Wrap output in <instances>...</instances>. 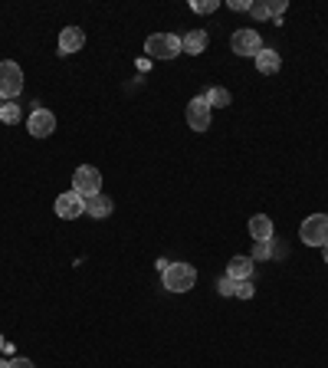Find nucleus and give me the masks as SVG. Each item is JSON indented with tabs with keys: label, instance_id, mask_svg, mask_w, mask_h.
Masks as SVG:
<instances>
[{
	"label": "nucleus",
	"instance_id": "nucleus-6",
	"mask_svg": "<svg viewBox=\"0 0 328 368\" xmlns=\"http://www.w3.org/2000/svg\"><path fill=\"white\" fill-rule=\"evenodd\" d=\"M230 49H233L236 57H253L256 59V53L262 49V40H260L256 30H236L233 37H230Z\"/></svg>",
	"mask_w": 328,
	"mask_h": 368
},
{
	"label": "nucleus",
	"instance_id": "nucleus-21",
	"mask_svg": "<svg viewBox=\"0 0 328 368\" xmlns=\"http://www.w3.org/2000/svg\"><path fill=\"white\" fill-rule=\"evenodd\" d=\"M250 13H253V20H269V7L266 4H250Z\"/></svg>",
	"mask_w": 328,
	"mask_h": 368
},
{
	"label": "nucleus",
	"instance_id": "nucleus-29",
	"mask_svg": "<svg viewBox=\"0 0 328 368\" xmlns=\"http://www.w3.org/2000/svg\"><path fill=\"white\" fill-rule=\"evenodd\" d=\"M0 368H4V362H0Z\"/></svg>",
	"mask_w": 328,
	"mask_h": 368
},
{
	"label": "nucleus",
	"instance_id": "nucleus-24",
	"mask_svg": "<svg viewBox=\"0 0 328 368\" xmlns=\"http://www.w3.org/2000/svg\"><path fill=\"white\" fill-rule=\"evenodd\" d=\"M4 368H33V362L30 359H10V362H4Z\"/></svg>",
	"mask_w": 328,
	"mask_h": 368
},
{
	"label": "nucleus",
	"instance_id": "nucleus-1",
	"mask_svg": "<svg viewBox=\"0 0 328 368\" xmlns=\"http://www.w3.org/2000/svg\"><path fill=\"white\" fill-rule=\"evenodd\" d=\"M161 283L168 293H188L197 283V270L190 263H168V270L161 273Z\"/></svg>",
	"mask_w": 328,
	"mask_h": 368
},
{
	"label": "nucleus",
	"instance_id": "nucleus-3",
	"mask_svg": "<svg viewBox=\"0 0 328 368\" xmlns=\"http://www.w3.org/2000/svg\"><path fill=\"white\" fill-rule=\"evenodd\" d=\"M73 191L79 198H92V194H102V171L92 168V165H83V168H75L73 174Z\"/></svg>",
	"mask_w": 328,
	"mask_h": 368
},
{
	"label": "nucleus",
	"instance_id": "nucleus-26",
	"mask_svg": "<svg viewBox=\"0 0 328 368\" xmlns=\"http://www.w3.org/2000/svg\"><path fill=\"white\" fill-rule=\"evenodd\" d=\"M4 342H7V339H4V336H0V352H4Z\"/></svg>",
	"mask_w": 328,
	"mask_h": 368
},
{
	"label": "nucleus",
	"instance_id": "nucleus-19",
	"mask_svg": "<svg viewBox=\"0 0 328 368\" xmlns=\"http://www.w3.org/2000/svg\"><path fill=\"white\" fill-rule=\"evenodd\" d=\"M253 293H256V286L250 283V280H243V283H236V296H240V299H253Z\"/></svg>",
	"mask_w": 328,
	"mask_h": 368
},
{
	"label": "nucleus",
	"instance_id": "nucleus-4",
	"mask_svg": "<svg viewBox=\"0 0 328 368\" xmlns=\"http://www.w3.org/2000/svg\"><path fill=\"white\" fill-rule=\"evenodd\" d=\"M23 93V69L17 63H0V99L4 102H13L17 95Z\"/></svg>",
	"mask_w": 328,
	"mask_h": 368
},
{
	"label": "nucleus",
	"instance_id": "nucleus-22",
	"mask_svg": "<svg viewBox=\"0 0 328 368\" xmlns=\"http://www.w3.org/2000/svg\"><path fill=\"white\" fill-rule=\"evenodd\" d=\"M266 7H269V17L279 20L282 13H286V7H289V4H286V0H272V4H266Z\"/></svg>",
	"mask_w": 328,
	"mask_h": 368
},
{
	"label": "nucleus",
	"instance_id": "nucleus-7",
	"mask_svg": "<svg viewBox=\"0 0 328 368\" xmlns=\"http://www.w3.org/2000/svg\"><path fill=\"white\" fill-rule=\"evenodd\" d=\"M184 119H188L190 132H207V129H210V105H207L204 95L190 99V105L184 109Z\"/></svg>",
	"mask_w": 328,
	"mask_h": 368
},
{
	"label": "nucleus",
	"instance_id": "nucleus-17",
	"mask_svg": "<svg viewBox=\"0 0 328 368\" xmlns=\"http://www.w3.org/2000/svg\"><path fill=\"white\" fill-rule=\"evenodd\" d=\"M20 119H23V112H20V105H13V102H4V109H0V122H7V125H17Z\"/></svg>",
	"mask_w": 328,
	"mask_h": 368
},
{
	"label": "nucleus",
	"instance_id": "nucleus-13",
	"mask_svg": "<svg viewBox=\"0 0 328 368\" xmlns=\"http://www.w3.org/2000/svg\"><path fill=\"white\" fill-rule=\"evenodd\" d=\"M226 276L230 280H236V283H243V280H250L253 276V256H233L230 263H226Z\"/></svg>",
	"mask_w": 328,
	"mask_h": 368
},
{
	"label": "nucleus",
	"instance_id": "nucleus-11",
	"mask_svg": "<svg viewBox=\"0 0 328 368\" xmlns=\"http://www.w3.org/2000/svg\"><path fill=\"white\" fill-rule=\"evenodd\" d=\"M207 43H210V37H207V30H190V33H184V37H181V53L200 57V53L207 49Z\"/></svg>",
	"mask_w": 328,
	"mask_h": 368
},
{
	"label": "nucleus",
	"instance_id": "nucleus-18",
	"mask_svg": "<svg viewBox=\"0 0 328 368\" xmlns=\"http://www.w3.org/2000/svg\"><path fill=\"white\" fill-rule=\"evenodd\" d=\"M217 293H220V296H236V280L220 276V280H217Z\"/></svg>",
	"mask_w": 328,
	"mask_h": 368
},
{
	"label": "nucleus",
	"instance_id": "nucleus-23",
	"mask_svg": "<svg viewBox=\"0 0 328 368\" xmlns=\"http://www.w3.org/2000/svg\"><path fill=\"white\" fill-rule=\"evenodd\" d=\"M190 10H197V13H214L217 0H200V4H190Z\"/></svg>",
	"mask_w": 328,
	"mask_h": 368
},
{
	"label": "nucleus",
	"instance_id": "nucleus-12",
	"mask_svg": "<svg viewBox=\"0 0 328 368\" xmlns=\"http://www.w3.org/2000/svg\"><path fill=\"white\" fill-rule=\"evenodd\" d=\"M112 210H115V204L109 194H92V198H85V214H89V218L102 220V218H109Z\"/></svg>",
	"mask_w": 328,
	"mask_h": 368
},
{
	"label": "nucleus",
	"instance_id": "nucleus-10",
	"mask_svg": "<svg viewBox=\"0 0 328 368\" xmlns=\"http://www.w3.org/2000/svg\"><path fill=\"white\" fill-rule=\"evenodd\" d=\"M85 47V33L79 27H63L59 30V53L69 57V53H79Z\"/></svg>",
	"mask_w": 328,
	"mask_h": 368
},
{
	"label": "nucleus",
	"instance_id": "nucleus-20",
	"mask_svg": "<svg viewBox=\"0 0 328 368\" xmlns=\"http://www.w3.org/2000/svg\"><path fill=\"white\" fill-rule=\"evenodd\" d=\"M269 256H272V240H266V244H256L253 260H269Z\"/></svg>",
	"mask_w": 328,
	"mask_h": 368
},
{
	"label": "nucleus",
	"instance_id": "nucleus-5",
	"mask_svg": "<svg viewBox=\"0 0 328 368\" xmlns=\"http://www.w3.org/2000/svg\"><path fill=\"white\" fill-rule=\"evenodd\" d=\"M299 237H302V244H309V247H328V218L325 214L305 218L299 227Z\"/></svg>",
	"mask_w": 328,
	"mask_h": 368
},
{
	"label": "nucleus",
	"instance_id": "nucleus-28",
	"mask_svg": "<svg viewBox=\"0 0 328 368\" xmlns=\"http://www.w3.org/2000/svg\"><path fill=\"white\" fill-rule=\"evenodd\" d=\"M0 109H4V99H0Z\"/></svg>",
	"mask_w": 328,
	"mask_h": 368
},
{
	"label": "nucleus",
	"instance_id": "nucleus-27",
	"mask_svg": "<svg viewBox=\"0 0 328 368\" xmlns=\"http://www.w3.org/2000/svg\"><path fill=\"white\" fill-rule=\"evenodd\" d=\"M325 263H328V247H325Z\"/></svg>",
	"mask_w": 328,
	"mask_h": 368
},
{
	"label": "nucleus",
	"instance_id": "nucleus-16",
	"mask_svg": "<svg viewBox=\"0 0 328 368\" xmlns=\"http://www.w3.org/2000/svg\"><path fill=\"white\" fill-rule=\"evenodd\" d=\"M204 99H207V105H210V109H226V105H230V93H226V89H220V85H214V89H207L204 93Z\"/></svg>",
	"mask_w": 328,
	"mask_h": 368
},
{
	"label": "nucleus",
	"instance_id": "nucleus-2",
	"mask_svg": "<svg viewBox=\"0 0 328 368\" xmlns=\"http://www.w3.org/2000/svg\"><path fill=\"white\" fill-rule=\"evenodd\" d=\"M145 53H148L151 59L181 57V37H174V33H151V37L145 40Z\"/></svg>",
	"mask_w": 328,
	"mask_h": 368
},
{
	"label": "nucleus",
	"instance_id": "nucleus-9",
	"mask_svg": "<svg viewBox=\"0 0 328 368\" xmlns=\"http://www.w3.org/2000/svg\"><path fill=\"white\" fill-rule=\"evenodd\" d=\"M53 210H56L63 220H75L79 214L85 210V201L75 194V191H66V194H59L56 204H53Z\"/></svg>",
	"mask_w": 328,
	"mask_h": 368
},
{
	"label": "nucleus",
	"instance_id": "nucleus-15",
	"mask_svg": "<svg viewBox=\"0 0 328 368\" xmlns=\"http://www.w3.org/2000/svg\"><path fill=\"white\" fill-rule=\"evenodd\" d=\"M250 237H253L256 244H266V240H272V220L266 218V214H256V218H250Z\"/></svg>",
	"mask_w": 328,
	"mask_h": 368
},
{
	"label": "nucleus",
	"instance_id": "nucleus-8",
	"mask_svg": "<svg viewBox=\"0 0 328 368\" xmlns=\"http://www.w3.org/2000/svg\"><path fill=\"white\" fill-rule=\"evenodd\" d=\"M27 129L33 138H49V135L56 132V115L49 112V109H33L27 119Z\"/></svg>",
	"mask_w": 328,
	"mask_h": 368
},
{
	"label": "nucleus",
	"instance_id": "nucleus-14",
	"mask_svg": "<svg viewBox=\"0 0 328 368\" xmlns=\"http://www.w3.org/2000/svg\"><path fill=\"white\" fill-rule=\"evenodd\" d=\"M279 66H282V59H279V53H276V49H266V47H262L260 53H256V69H260L262 76L279 73Z\"/></svg>",
	"mask_w": 328,
	"mask_h": 368
},
{
	"label": "nucleus",
	"instance_id": "nucleus-25",
	"mask_svg": "<svg viewBox=\"0 0 328 368\" xmlns=\"http://www.w3.org/2000/svg\"><path fill=\"white\" fill-rule=\"evenodd\" d=\"M230 7L233 10H250V0H230Z\"/></svg>",
	"mask_w": 328,
	"mask_h": 368
}]
</instances>
